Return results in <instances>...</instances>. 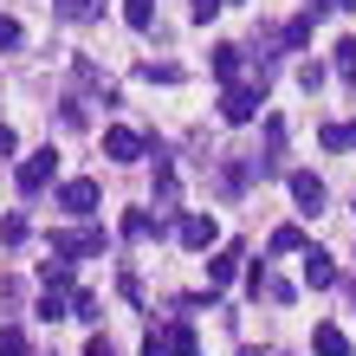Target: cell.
Here are the masks:
<instances>
[{
    "label": "cell",
    "instance_id": "cell-1",
    "mask_svg": "<svg viewBox=\"0 0 356 356\" xmlns=\"http://www.w3.org/2000/svg\"><path fill=\"white\" fill-rule=\"evenodd\" d=\"M52 175H58V149H52V143H46V149H33V156L13 169L19 195H46V188H52Z\"/></svg>",
    "mask_w": 356,
    "mask_h": 356
},
{
    "label": "cell",
    "instance_id": "cell-2",
    "mask_svg": "<svg viewBox=\"0 0 356 356\" xmlns=\"http://www.w3.org/2000/svg\"><path fill=\"white\" fill-rule=\"evenodd\" d=\"M52 253L58 259H97L104 234H97V227H65V234H52Z\"/></svg>",
    "mask_w": 356,
    "mask_h": 356
},
{
    "label": "cell",
    "instance_id": "cell-3",
    "mask_svg": "<svg viewBox=\"0 0 356 356\" xmlns=\"http://www.w3.org/2000/svg\"><path fill=\"white\" fill-rule=\"evenodd\" d=\"M259 97H266V91L253 85V78H246V85H227L220 117H227V123H253V117H259Z\"/></svg>",
    "mask_w": 356,
    "mask_h": 356
},
{
    "label": "cell",
    "instance_id": "cell-4",
    "mask_svg": "<svg viewBox=\"0 0 356 356\" xmlns=\"http://www.w3.org/2000/svg\"><path fill=\"white\" fill-rule=\"evenodd\" d=\"M175 240L188 246V253H207V246L220 240V227H214V214H181L175 220Z\"/></svg>",
    "mask_w": 356,
    "mask_h": 356
},
{
    "label": "cell",
    "instance_id": "cell-5",
    "mask_svg": "<svg viewBox=\"0 0 356 356\" xmlns=\"http://www.w3.org/2000/svg\"><path fill=\"white\" fill-rule=\"evenodd\" d=\"M97 201H104V188H97V181H85V175L58 188V207H65V214H97Z\"/></svg>",
    "mask_w": 356,
    "mask_h": 356
},
{
    "label": "cell",
    "instance_id": "cell-6",
    "mask_svg": "<svg viewBox=\"0 0 356 356\" xmlns=\"http://www.w3.org/2000/svg\"><path fill=\"white\" fill-rule=\"evenodd\" d=\"M305 285L311 291H330V285H337V259H330L324 246H311V253H305Z\"/></svg>",
    "mask_w": 356,
    "mask_h": 356
},
{
    "label": "cell",
    "instance_id": "cell-7",
    "mask_svg": "<svg viewBox=\"0 0 356 356\" xmlns=\"http://www.w3.org/2000/svg\"><path fill=\"white\" fill-rule=\"evenodd\" d=\"M104 156H111V162H136L143 156V136L123 130V123H111V130H104Z\"/></svg>",
    "mask_w": 356,
    "mask_h": 356
},
{
    "label": "cell",
    "instance_id": "cell-8",
    "mask_svg": "<svg viewBox=\"0 0 356 356\" xmlns=\"http://www.w3.org/2000/svg\"><path fill=\"white\" fill-rule=\"evenodd\" d=\"M162 356H201V350H195V324H188V318L162 324Z\"/></svg>",
    "mask_w": 356,
    "mask_h": 356
},
{
    "label": "cell",
    "instance_id": "cell-9",
    "mask_svg": "<svg viewBox=\"0 0 356 356\" xmlns=\"http://www.w3.org/2000/svg\"><path fill=\"white\" fill-rule=\"evenodd\" d=\"M291 201H298L305 214H318V207H324V181L311 175V169H298V175H291Z\"/></svg>",
    "mask_w": 356,
    "mask_h": 356
},
{
    "label": "cell",
    "instance_id": "cell-10",
    "mask_svg": "<svg viewBox=\"0 0 356 356\" xmlns=\"http://www.w3.org/2000/svg\"><path fill=\"white\" fill-rule=\"evenodd\" d=\"M318 13H324V7H305V13L291 19L285 33H279V39H285V52H298V46H311V26H318Z\"/></svg>",
    "mask_w": 356,
    "mask_h": 356
},
{
    "label": "cell",
    "instance_id": "cell-11",
    "mask_svg": "<svg viewBox=\"0 0 356 356\" xmlns=\"http://www.w3.org/2000/svg\"><path fill=\"white\" fill-rule=\"evenodd\" d=\"M318 143H324L330 156H343V149H356V117H350V123H324V130H318Z\"/></svg>",
    "mask_w": 356,
    "mask_h": 356
},
{
    "label": "cell",
    "instance_id": "cell-12",
    "mask_svg": "<svg viewBox=\"0 0 356 356\" xmlns=\"http://www.w3.org/2000/svg\"><path fill=\"white\" fill-rule=\"evenodd\" d=\"M311 350H318V356H350V337L337 324H318V330H311Z\"/></svg>",
    "mask_w": 356,
    "mask_h": 356
},
{
    "label": "cell",
    "instance_id": "cell-13",
    "mask_svg": "<svg viewBox=\"0 0 356 356\" xmlns=\"http://www.w3.org/2000/svg\"><path fill=\"white\" fill-rule=\"evenodd\" d=\"M52 13H58V19H72V26H85V19L104 13V0H52Z\"/></svg>",
    "mask_w": 356,
    "mask_h": 356
},
{
    "label": "cell",
    "instance_id": "cell-14",
    "mask_svg": "<svg viewBox=\"0 0 356 356\" xmlns=\"http://www.w3.org/2000/svg\"><path fill=\"white\" fill-rule=\"evenodd\" d=\"M234 272H240V246H220V253L207 259V285H227Z\"/></svg>",
    "mask_w": 356,
    "mask_h": 356
},
{
    "label": "cell",
    "instance_id": "cell-15",
    "mask_svg": "<svg viewBox=\"0 0 356 356\" xmlns=\"http://www.w3.org/2000/svg\"><path fill=\"white\" fill-rule=\"evenodd\" d=\"M156 234H162L156 214H143V207H136V214H123V240H156Z\"/></svg>",
    "mask_w": 356,
    "mask_h": 356
},
{
    "label": "cell",
    "instance_id": "cell-16",
    "mask_svg": "<svg viewBox=\"0 0 356 356\" xmlns=\"http://www.w3.org/2000/svg\"><path fill=\"white\" fill-rule=\"evenodd\" d=\"M246 175H253V162H246V156H234V162L220 169V195H240V188H246Z\"/></svg>",
    "mask_w": 356,
    "mask_h": 356
},
{
    "label": "cell",
    "instance_id": "cell-17",
    "mask_svg": "<svg viewBox=\"0 0 356 356\" xmlns=\"http://www.w3.org/2000/svg\"><path fill=\"white\" fill-rule=\"evenodd\" d=\"M240 46H214V78H227V85H234V78H240Z\"/></svg>",
    "mask_w": 356,
    "mask_h": 356
},
{
    "label": "cell",
    "instance_id": "cell-18",
    "mask_svg": "<svg viewBox=\"0 0 356 356\" xmlns=\"http://www.w3.org/2000/svg\"><path fill=\"white\" fill-rule=\"evenodd\" d=\"M123 19H130L136 33H149L156 26V0H123Z\"/></svg>",
    "mask_w": 356,
    "mask_h": 356
},
{
    "label": "cell",
    "instance_id": "cell-19",
    "mask_svg": "<svg viewBox=\"0 0 356 356\" xmlns=\"http://www.w3.org/2000/svg\"><path fill=\"white\" fill-rule=\"evenodd\" d=\"M136 78H149V85H175V78H181V65H156V58H143V65H136Z\"/></svg>",
    "mask_w": 356,
    "mask_h": 356
},
{
    "label": "cell",
    "instance_id": "cell-20",
    "mask_svg": "<svg viewBox=\"0 0 356 356\" xmlns=\"http://www.w3.org/2000/svg\"><path fill=\"white\" fill-rule=\"evenodd\" d=\"M0 356H33V343H26V330H19V324L0 330Z\"/></svg>",
    "mask_w": 356,
    "mask_h": 356
},
{
    "label": "cell",
    "instance_id": "cell-21",
    "mask_svg": "<svg viewBox=\"0 0 356 356\" xmlns=\"http://www.w3.org/2000/svg\"><path fill=\"white\" fill-rule=\"evenodd\" d=\"M272 253H305V234L298 227H279V234H272Z\"/></svg>",
    "mask_w": 356,
    "mask_h": 356
},
{
    "label": "cell",
    "instance_id": "cell-22",
    "mask_svg": "<svg viewBox=\"0 0 356 356\" xmlns=\"http://www.w3.org/2000/svg\"><path fill=\"white\" fill-rule=\"evenodd\" d=\"M72 318H85V324L97 318V291H78V285H72Z\"/></svg>",
    "mask_w": 356,
    "mask_h": 356
},
{
    "label": "cell",
    "instance_id": "cell-23",
    "mask_svg": "<svg viewBox=\"0 0 356 356\" xmlns=\"http://www.w3.org/2000/svg\"><path fill=\"white\" fill-rule=\"evenodd\" d=\"M324 78H330V72L318 65V58H305V65H298V85H305V91H324Z\"/></svg>",
    "mask_w": 356,
    "mask_h": 356
},
{
    "label": "cell",
    "instance_id": "cell-24",
    "mask_svg": "<svg viewBox=\"0 0 356 356\" xmlns=\"http://www.w3.org/2000/svg\"><path fill=\"white\" fill-rule=\"evenodd\" d=\"M58 123H65V130H85V104L65 97V104H58Z\"/></svg>",
    "mask_w": 356,
    "mask_h": 356
},
{
    "label": "cell",
    "instance_id": "cell-25",
    "mask_svg": "<svg viewBox=\"0 0 356 356\" xmlns=\"http://www.w3.org/2000/svg\"><path fill=\"white\" fill-rule=\"evenodd\" d=\"M337 72L356 78V39H337Z\"/></svg>",
    "mask_w": 356,
    "mask_h": 356
},
{
    "label": "cell",
    "instance_id": "cell-26",
    "mask_svg": "<svg viewBox=\"0 0 356 356\" xmlns=\"http://www.w3.org/2000/svg\"><path fill=\"white\" fill-rule=\"evenodd\" d=\"M227 7V0H188V13H195V26H207V19H214Z\"/></svg>",
    "mask_w": 356,
    "mask_h": 356
},
{
    "label": "cell",
    "instance_id": "cell-27",
    "mask_svg": "<svg viewBox=\"0 0 356 356\" xmlns=\"http://www.w3.org/2000/svg\"><path fill=\"white\" fill-rule=\"evenodd\" d=\"M0 240H7V246H19V240H26V220H19V214H7V220H0Z\"/></svg>",
    "mask_w": 356,
    "mask_h": 356
},
{
    "label": "cell",
    "instance_id": "cell-28",
    "mask_svg": "<svg viewBox=\"0 0 356 356\" xmlns=\"http://www.w3.org/2000/svg\"><path fill=\"white\" fill-rule=\"evenodd\" d=\"M13 156H19V136L7 130V123H0V162H13Z\"/></svg>",
    "mask_w": 356,
    "mask_h": 356
},
{
    "label": "cell",
    "instance_id": "cell-29",
    "mask_svg": "<svg viewBox=\"0 0 356 356\" xmlns=\"http://www.w3.org/2000/svg\"><path fill=\"white\" fill-rule=\"evenodd\" d=\"M19 39H26V33H19V19H0V46H19Z\"/></svg>",
    "mask_w": 356,
    "mask_h": 356
},
{
    "label": "cell",
    "instance_id": "cell-30",
    "mask_svg": "<svg viewBox=\"0 0 356 356\" xmlns=\"http://www.w3.org/2000/svg\"><path fill=\"white\" fill-rule=\"evenodd\" d=\"M85 356H117V350L104 343V337H91V343H85Z\"/></svg>",
    "mask_w": 356,
    "mask_h": 356
},
{
    "label": "cell",
    "instance_id": "cell-31",
    "mask_svg": "<svg viewBox=\"0 0 356 356\" xmlns=\"http://www.w3.org/2000/svg\"><path fill=\"white\" fill-rule=\"evenodd\" d=\"M330 7H343V13H356V0H330Z\"/></svg>",
    "mask_w": 356,
    "mask_h": 356
},
{
    "label": "cell",
    "instance_id": "cell-32",
    "mask_svg": "<svg viewBox=\"0 0 356 356\" xmlns=\"http://www.w3.org/2000/svg\"><path fill=\"white\" fill-rule=\"evenodd\" d=\"M350 311H356V285H350Z\"/></svg>",
    "mask_w": 356,
    "mask_h": 356
},
{
    "label": "cell",
    "instance_id": "cell-33",
    "mask_svg": "<svg viewBox=\"0 0 356 356\" xmlns=\"http://www.w3.org/2000/svg\"><path fill=\"white\" fill-rule=\"evenodd\" d=\"M311 7H318V0H311Z\"/></svg>",
    "mask_w": 356,
    "mask_h": 356
},
{
    "label": "cell",
    "instance_id": "cell-34",
    "mask_svg": "<svg viewBox=\"0 0 356 356\" xmlns=\"http://www.w3.org/2000/svg\"><path fill=\"white\" fill-rule=\"evenodd\" d=\"M246 356H253V350H246Z\"/></svg>",
    "mask_w": 356,
    "mask_h": 356
}]
</instances>
